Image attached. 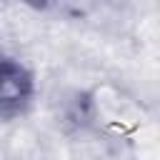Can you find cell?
<instances>
[{"label": "cell", "instance_id": "6da1fadb", "mask_svg": "<svg viewBox=\"0 0 160 160\" xmlns=\"http://www.w3.org/2000/svg\"><path fill=\"white\" fill-rule=\"evenodd\" d=\"M98 110L110 120V122H120V125H142V112L140 108L125 98L120 90L115 88H100L98 90Z\"/></svg>", "mask_w": 160, "mask_h": 160}]
</instances>
